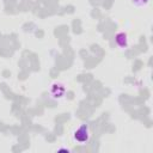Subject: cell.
Masks as SVG:
<instances>
[{"label": "cell", "instance_id": "obj_4", "mask_svg": "<svg viewBox=\"0 0 153 153\" xmlns=\"http://www.w3.org/2000/svg\"><path fill=\"white\" fill-rule=\"evenodd\" d=\"M149 0H131V4L136 7H142V6H146L148 4Z\"/></svg>", "mask_w": 153, "mask_h": 153}, {"label": "cell", "instance_id": "obj_1", "mask_svg": "<svg viewBox=\"0 0 153 153\" xmlns=\"http://www.w3.org/2000/svg\"><path fill=\"white\" fill-rule=\"evenodd\" d=\"M90 139V130L87 124H81L75 131H74V140L79 143H85Z\"/></svg>", "mask_w": 153, "mask_h": 153}, {"label": "cell", "instance_id": "obj_3", "mask_svg": "<svg viewBox=\"0 0 153 153\" xmlns=\"http://www.w3.org/2000/svg\"><path fill=\"white\" fill-rule=\"evenodd\" d=\"M115 42L116 44L120 47V48H126L128 45V37H127V33L124 32H118L116 36H115Z\"/></svg>", "mask_w": 153, "mask_h": 153}, {"label": "cell", "instance_id": "obj_2", "mask_svg": "<svg viewBox=\"0 0 153 153\" xmlns=\"http://www.w3.org/2000/svg\"><path fill=\"white\" fill-rule=\"evenodd\" d=\"M65 87L62 84H54L50 88V94L54 97V98H61L63 94H65Z\"/></svg>", "mask_w": 153, "mask_h": 153}]
</instances>
